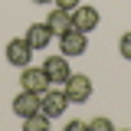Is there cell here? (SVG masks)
Wrapping results in <instances>:
<instances>
[{
	"instance_id": "6da1fadb",
	"label": "cell",
	"mask_w": 131,
	"mask_h": 131,
	"mask_svg": "<svg viewBox=\"0 0 131 131\" xmlns=\"http://www.w3.org/2000/svg\"><path fill=\"white\" fill-rule=\"evenodd\" d=\"M62 92H66V98H69V105H85V102L92 98V79L72 72V75L62 82Z\"/></svg>"
},
{
	"instance_id": "7a4b0ae2",
	"label": "cell",
	"mask_w": 131,
	"mask_h": 131,
	"mask_svg": "<svg viewBox=\"0 0 131 131\" xmlns=\"http://www.w3.org/2000/svg\"><path fill=\"white\" fill-rule=\"evenodd\" d=\"M66 108H69V98H66L62 89H52V85H49L46 92L39 95V112L49 115V121H52V118H62Z\"/></svg>"
},
{
	"instance_id": "3957f363",
	"label": "cell",
	"mask_w": 131,
	"mask_h": 131,
	"mask_svg": "<svg viewBox=\"0 0 131 131\" xmlns=\"http://www.w3.org/2000/svg\"><path fill=\"white\" fill-rule=\"evenodd\" d=\"M43 72L49 75V82H52V85H62V82L72 75V69H69V56H62V52H52V56H46Z\"/></svg>"
},
{
	"instance_id": "277c9868",
	"label": "cell",
	"mask_w": 131,
	"mask_h": 131,
	"mask_svg": "<svg viewBox=\"0 0 131 131\" xmlns=\"http://www.w3.org/2000/svg\"><path fill=\"white\" fill-rule=\"evenodd\" d=\"M20 85H23L26 92L43 95V92H46L52 82H49V75L43 72V66H39V69H36V66H23V72H20Z\"/></svg>"
},
{
	"instance_id": "5b68a950",
	"label": "cell",
	"mask_w": 131,
	"mask_h": 131,
	"mask_svg": "<svg viewBox=\"0 0 131 131\" xmlns=\"http://www.w3.org/2000/svg\"><path fill=\"white\" fill-rule=\"evenodd\" d=\"M30 59H33V46L26 43V36H16L7 43V62L10 66L23 69V66H30Z\"/></svg>"
},
{
	"instance_id": "8992f818",
	"label": "cell",
	"mask_w": 131,
	"mask_h": 131,
	"mask_svg": "<svg viewBox=\"0 0 131 131\" xmlns=\"http://www.w3.org/2000/svg\"><path fill=\"white\" fill-rule=\"evenodd\" d=\"M98 10L95 7H89V3H79L75 10H72V30H79V33H92L98 26Z\"/></svg>"
},
{
	"instance_id": "52a82bcc",
	"label": "cell",
	"mask_w": 131,
	"mask_h": 131,
	"mask_svg": "<svg viewBox=\"0 0 131 131\" xmlns=\"http://www.w3.org/2000/svg\"><path fill=\"white\" fill-rule=\"evenodd\" d=\"M85 49H89V33L69 30L66 36H59V52L62 56H82Z\"/></svg>"
},
{
	"instance_id": "ba28073f",
	"label": "cell",
	"mask_w": 131,
	"mask_h": 131,
	"mask_svg": "<svg viewBox=\"0 0 131 131\" xmlns=\"http://www.w3.org/2000/svg\"><path fill=\"white\" fill-rule=\"evenodd\" d=\"M36 112H39V95H36V92H26V89H23V92H20V95L13 98V115L20 118V121H23L26 115H36Z\"/></svg>"
},
{
	"instance_id": "9c48e42d",
	"label": "cell",
	"mask_w": 131,
	"mask_h": 131,
	"mask_svg": "<svg viewBox=\"0 0 131 131\" xmlns=\"http://www.w3.org/2000/svg\"><path fill=\"white\" fill-rule=\"evenodd\" d=\"M46 26L52 36H66V33L72 30V13L69 10H59V7H52V13L46 16Z\"/></svg>"
},
{
	"instance_id": "30bf717a",
	"label": "cell",
	"mask_w": 131,
	"mask_h": 131,
	"mask_svg": "<svg viewBox=\"0 0 131 131\" xmlns=\"http://www.w3.org/2000/svg\"><path fill=\"white\" fill-rule=\"evenodd\" d=\"M49 39H52V33H49L46 23H30V26H26V43H30L33 49H46Z\"/></svg>"
},
{
	"instance_id": "8fae6325",
	"label": "cell",
	"mask_w": 131,
	"mask_h": 131,
	"mask_svg": "<svg viewBox=\"0 0 131 131\" xmlns=\"http://www.w3.org/2000/svg\"><path fill=\"white\" fill-rule=\"evenodd\" d=\"M46 128H49V115H43V112L23 118V131H46Z\"/></svg>"
},
{
	"instance_id": "7c38bea8",
	"label": "cell",
	"mask_w": 131,
	"mask_h": 131,
	"mask_svg": "<svg viewBox=\"0 0 131 131\" xmlns=\"http://www.w3.org/2000/svg\"><path fill=\"white\" fill-rule=\"evenodd\" d=\"M118 52H121V59L131 62V33H125V36L118 39Z\"/></svg>"
},
{
	"instance_id": "4fadbf2b",
	"label": "cell",
	"mask_w": 131,
	"mask_h": 131,
	"mask_svg": "<svg viewBox=\"0 0 131 131\" xmlns=\"http://www.w3.org/2000/svg\"><path fill=\"white\" fill-rule=\"evenodd\" d=\"M89 128H95V131H112L115 125L108 121V118H92V121H89Z\"/></svg>"
},
{
	"instance_id": "5bb4252c",
	"label": "cell",
	"mask_w": 131,
	"mask_h": 131,
	"mask_svg": "<svg viewBox=\"0 0 131 131\" xmlns=\"http://www.w3.org/2000/svg\"><path fill=\"white\" fill-rule=\"evenodd\" d=\"M52 7H59V10H69V13H72V10L79 7V0H52Z\"/></svg>"
},
{
	"instance_id": "9a60e30c",
	"label": "cell",
	"mask_w": 131,
	"mask_h": 131,
	"mask_svg": "<svg viewBox=\"0 0 131 131\" xmlns=\"http://www.w3.org/2000/svg\"><path fill=\"white\" fill-rule=\"evenodd\" d=\"M85 128H89L85 121H69V125H66V131H85Z\"/></svg>"
},
{
	"instance_id": "2e32d148",
	"label": "cell",
	"mask_w": 131,
	"mask_h": 131,
	"mask_svg": "<svg viewBox=\"0 0 131 131\" xmlns=\"http://www.w3.org/2000/svg\"><path fill=\"white\" fill-rule=\"evenodd\" d=\"M33 3H52V0H33Z\"/></svg>"
}]
</instances>
